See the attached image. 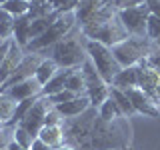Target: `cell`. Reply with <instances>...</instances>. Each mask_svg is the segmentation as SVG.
Returning a JSON list of instances; mask_svg holds the SVG:
<instances>
[{
    "mask_svg": "<svg viewBox=\"0 0 160 150\" xmlns=\"http://www.w3.org/2000/svg\"><path fill=\"white\" fill-rule=\"evenodd\" d=\"M66 144L76 150H122L128 146L130 130L124 118L106 122L98 116V108L90 106L86 112L62 122Z\"/></svg>",
    "mask_w": 160,
    "mask_h": 150,
    "instance_id": "obj_1",
    "label": "cell"
},
{
    "mask_svg": "<svg viewBox=\"0 0 160 150\" xmlns=\"http://www.w3.org/2000/svg\"><path fill=\"white\" fill-rule=\"evenodd\" d=\"M74 14L76 24H80L86 40H96L106 46H114L130 38L118 18L116 0H80Z\"/></svg>",
    "mask_w": 160,
    "mask_h": 150,
    "instance_id": "obj_2",
    "label": "cell"
},
{
    "mask_svg": "<svg viewBox=\"0 0 160 150\" xmlns=\"http://www.w3.org/2000/svg\"><path fill=\"white\" fill-rule=\"evenodd\" d=\"M46 52H48V58H52L58 68H82V64L88 60L86 46L74 36L62 38L52 48H48Z\"/></svg>",
    "mask_w": 160,
    "mask_h": 150,
    "instance_id": "obj_3",
    "label": "cell"
},
{
    "mask_svg": "<svg viewBox=\"0 0 160 150\" xmlns=\"http://www.w3.org/2000/svg\"><path fill=\"white\" fill-rule=\"evenodd\" d=\"M74 24H76V14H74V12H62V14H60V16L52 22V26H50L46 32L42 34V36L30 40L28 46H26V50H28V52L44 54L48 48H52L56 42H60L62 38H66L68 32L74 28Z\"/></svg>",
    "mask_w": 160,
    "mask_h": 150,
    "instance_id": "obj_4",
    "label": "cell"
},
{
    "mask_svg": "<svg viewBox=\"0 0 160 150\" xmlns=\"http://www.w3.org/2000/svg\"><path fill=\"white\" fill-rule=\"evenodd\" d=\"M84 46H86L88 60L94 64L96 72L104 78L106 84H112V78L122 70V66L118 64L116 56L112 54V46H106V44L96 42V40H86Z\"/></svg>",
    "mask_w": 160,
    "mask_h": 150,
    "instance_id": "obj_5",
    "label": "cell"
},
{
    "mask_svg": "<svg viewBox=\"0 0 160 150\" xmlns=\"http://www.w3.org/2000/svg\"><path fill=\"white\" fill-rule=\"evenodd\" d=\"M154 48H156V44H154L150 38H146V36H142V38L130 36L126 40H122V42L114 44L112 54L116 56L120 66L128 68V66H136L140 60H144Z\"/></svg>",
    "mask_w": 160,
    "mask_h": 150,
    "instance_id": "obj_6",
    "label": "cell"
},
{
    "mask_svg": "<svg viewBox=\"0 0 160 150\" xmlns=\"http://www.w3.org/2000/svg\"><path fill=\"white\" fill-rule=\"evenodd\" d=\"M118 18L130 36H138V38L146 36V24L150 18V10L146 6V2L118 8Z\"/></svg>",
    "mask_w": 160,
    "mask_h": 150,
    "instance_id": "obj_7",
    "label": "cell"
},
{
    "mask_svg": "<svg viewBox=\"0 0 160 150\" xmlns=\"http://www.w3.org/2000/svg\"><path fill=\"white\" fill-rule=\"evenodd\" d=\"M82 74H84V82H86V96L90 98V104L94 108H98L110 96V84L104 82V78L96 72V68L90 60L82 64Z\"/></svg>",
    "mask_w": 160,
    "mask_h": 150,
    "instance_id": "obj_8",
    "label": "cell"
},
{
    "mask_svg": "<svg viewBox=\"0 0 160 150\" xmlns=\"http://www.w3.org/2000/svg\"><path fill=\"white\" fill-rule=\"evenodd\" d=\"M50 110H52L50 98L40 94V96L36 98V102H34V106L28 110V114L20 120V124H16V126L26 128L34 138H38V132H40V128L44 126V120H46V114L50 112Z\"/></svg>",
    "mask_w": 160,
    "mask_h": 150,
    "instance_id": "obj_9",
    "label": "cell"
},
{
    "mask_svg": "<svg viewBox=\"0 0 160 150\" xmlns=\"http://www.w3.org/2000/svg\"><path fill=\"white\" fill-rule=\"evenodd\" d=\"M42 54H38V52H28V54H24V58H22V62H20V66L16 68V72L10 76L6 82L0 86V92H4V90H8V88H12L14 84H18V82H22V80H26V78H32L34 76V72H36V68H38V64L42 62Z\"/></svg>",
    "mask_w": 160,
    "mask_h": 150,
    "instance_id": "obj_10",
    "label": "cell"
},
{
    "mask_svg": "<svg viewBox=\"0 0 160 150\" xmlns=\"http://www.w3.org/2000/svg\"><path fill=\"white\" fill-rule=\"evenodd\" d=\"M136 66H138V88L144 94H148L160 106V72L146 66L142 60H140Z\"/></svg>",
    "mask_w": 160,
    "mask_h": 150,
    "instance_id": "obj_11",
    "label": "cell"
},
{
    "mask_svg": "<svg viewBox=\"0 0 160 150\" xmlns=\"http://www.w3.org/2000/svg\"><path fill=\"white\" fill-rule=\"evenodd\" d=\"M124 92L128 94L130 102L134 104L136 114H144V116H150V118H160V106L140 88H130V90H124Z\"/></svg>",
    "mask_w": 160,
    "mask_h": 150,
    "instance_id": "obj_12",
    "label": "cell"
},
{
    "mask_svg": "<svg viewBox=\"0 0 160 150\" xmlns=\"http://www.w3.org/2000/svg\"><path fill=\"white\" fill-rule=\"evenodd\" d=\"M22 58H24L22 46H18L14 40H10V48H8L6 56L2 60V66H0V86L16 72V68L20 66V62H22Z\"/></svg>",
    "mask_w": 160,
    "mask_h": 150,
    "instance_id": "obj_13",
    "label": "cell"
},
{
    "mask_svg": "<svg viewBox=\"0 0 160 150\" xmlns=\"http://www.w3.org/2000/svg\"><path fill=\"white\" fill-rule=\"evenodd\" d=\"M4 92H8L10 96L16 100V102H20V100H26V98L40 96V94H42V84L32 76V78H26V80H22V82L14 84L12 88L4 90Z\"/></svg>",
    "mask_w": 160,
    "mask_h": 150,
    "instance_id": "obj_14",
    "label": "cell"
},
{
    "mask_svg": "<svg viewBox=\"0 0 160 150\" xmlns=\"http://www.w3.org/2000/svg\"><path fill=\"white\" fill-rule=\"evenodd\" d=\"M90 106H92V104H90V98L86 94H82V96H76L74 100H70V102L56 104L54 110H56L62 118H74V116H80L82 112H86Z\"/></svg>",
    "mask_w": 160,
    "mask_h": 150,
    "instance_id": "obj_15",
    "label": "cell"
},
{
    "mask_svg": "<svg viewBox=\"0 0 160 150\" xmlns=\"http://www.w3.org/2000/svg\"><path fill=\"white\" fill-rule=\"evenodd\" d=\"M110 86L118 88V90H130V88H138V66H128L122 68L116 76L112 78Z\"/></svg>",
    "mask_w": 160,
    "mask_h": 150,
    "instance_id": "obj_16",
    "label": "cell"
},
{
    "mask_svg": "<svg viewBox=\"0 0 160 150\" xmlns=\"http://www.w3.org/2000/svg\"><path fill=\"white\" fill-rule=\"evenodd\" d=\"M38 138L44 140L48 146L52 148H60L62 144H66V138H64V128L62 124H54V126H42L38 132Z\"/></svg>",
    "mask_w": 160,
    "mask_h": 150,
    "instance_id": "obj_17",
    "label": "cell"
},
{
    "mask_svg": "<svg viewBox=\"0 0 160 150\" xmlns=\"http://www.w3.org/2000/svg\"><path fill=\"white\" fill-rule=\"evenodd\" d=\"M30 24H32V18L28 14L24 16H18L14 20V34H12V40L18 44V46L26 48L28 42H30Z\"/></svg>",
    "mask_w": 160,
    "mask_h": 150,
    "instance_id": "obj_18",
    "label": "cell"
},
{
    "mask_svg": "<svg viewBox=\"0 0 160 150\" xmlns=\"http://www.w3.org/2000/svg\"><path fill=\"white\" fill-rule=\"evenodd\" d=\"M72 70L74 68H60L58 72L54 74V78L42 88V96H54V94L62 92V90L66 88V80H68V76H70Z\"/></svg>",
    "mask_w": 160,
    "mask_h": 150,
    "instance_id": "obj_19",
    "label": "cell"
},
{
    "mask_svg": "<svg viewBox=\"0 0 160 150\" xmlns=\"http://www.w3.org/2000/svg\"><path fill=\"white\" fill-rule=\"evenodd\" d=\"M58 66H56V62H54L52 58H48V56H44L42 58V62L38 64V68H36V72H34V78L38 80L40 84H42V88L46 86V84L50 82V80L54 78V74L58 72Z\"/></svg>",
    "mask_w": 160,
    "mask_h": 150,
    "instance_id": "obj_20",
    "label": "cell"
},
{
    "mask_svg": "<svg viewBox=\"0 0 160 150\" xmlns=\"http://www.w3.org/2000/svg\"><path fill=\"white\" fill-rule=\"evenodd\" d=\"M98 116L102 118V120H106V122H112V120L124 118V114H122V110L118 108L116 100H114L112 96H108V98L98 106Z\"/></svg>",
    "mask_w": 160,
    "mask_h": 150,
    "instance_id": "obj_21",
    "label": "cell"
},
{
    "mask_svg": "<svg viewBox=\"0 0 160 150\" xmlns=\"http://www.w3.org/2000/svg\"><path fill=\"white\" fill-rule=\"evenodd\" d=\"M110 96L116 100V104H118V108L122 110L124 118H130V116H134V114H136V110H134V104L130 102L128 94L124 92V90H118V88L110 86Z\"/></svg>",
    "mask_w": 160,
    "mask_h": 150,
    "instance_id": "obj_22",
    "label": "cell"
},
{
    "mask_svg": "<svg viewBox=\"0 0 160 150\" xmlns=\"http://www.w3.org/2000/svg\"><path fill=\"white\" fill-rule=\"evenodd\" d=\"M16 106H18V102L8 92H0V120L4 124H8L12 120L14 112H16Z\"/></svg>",
    "mask_w": 160,
    "mask_h": 150,
    "instance_id": "obj_23",
    "label": "cell"
},
{
    "mask_svg": "<svg viewBox=\"0 0 160 150\" xmlns=\"http://www.w3.org/2000/svg\"><path fill=\"white\" fill-rule=\"evenodd\" d=\"M66 90H72L78 96L86 94V82H84V74H82L80 68H74L72 72H70V76L66 80Z\"/></svg>",
    "mask_w": 160,
    "mask_h": 150,
    "instance_id": "obj_24",
    "label": "cell"
},
{
    "mask_svg": "<svg viewBox=\"0 0 160 150\" xmlns=\"http://www.w3.org/2000/svg\"><path fill=\"white\" fill-rule=\"evenodd\" d=\"M14 18L10 12L0 8V40H12L14 34Z\"/></svg>",
    "mask_w": 160,
    "mask_h": 150,
    "instance_id": "obj_25",
    "label": "cell"
},
{
    "mask_svg": "<svg viewBox=\"0 0 160 150\" xmlns=\"http://www.w3.org/2000/svg\"><path fill=\"white\" fill-rule=\"evenodd\" d=\"M54 12L52 4L50 2H44V0H30V10H28V16L32 20L36 18H42V16H50Z\"/></svg>",
    "mask_w": 160,
    "mask_h": 150,
    "instance_id": "obj_26",
    "label": "cell"
},
{
    "mask_svg": "<svg viewBox=\"0 0 160 150\" xmlns=\"http://www.w3.org/2000/svg\"><path fill=\"white\" fill-rule=\"evenodd\" d=\"M6 12H10L14 18L18 16H24V14H28L30 10V0H8L6 4L2 6Z\"/></svg>",
    "mask_w": 160,
    "mask_h": 150,
    "instance_id": "obj_27",
    "label": "cell"
},
{
    "mask_svg": "<svg viewBox=\"0 0 160 150\" xmlns=\"http://www.w3.org/2000/svg\"><path fill=\"white\" fill-rule=\"evenodd\" d=\"M12 140H14L16 144H20V146H24V148H30V146H32V142H34V136L28 132L26 128L14 126V128H12Z\"/></svg>",
    "mask_w": 160,
    "mask_h": 150,
    "instance_id": "obj_28",
    "label": "cell"
},
{
    "mask_svg": "<svg viewBox=\"0 0 160 150\" xmlns=\"http://www.w3.org/2000/svg\"><path fill=\"white\" fill-rule=\"evenodd\" d=\"M146 38H150L156 46H160V18L150 14L148 24H146Z\"/></svg>",
    "mask_w": 160,
    "mask_h": 150,
    "instance_id": "obj_29",
    "label": "cell"
},
{
    "mask_svg": "<svg viewBox=\"0 0 160 150\" xmlns=\"http://www.w3.org/2000/svg\"><path fill=\"white\" fill-rule=\"evenodd\" d=\"M54 12H74L78 8L80 0H50Z\"/></svg>",
    "mask_w": 160,
    "mask_h": 150,
    "instance_id": "obj_30",
    "label": "cell"
},
{
    "mask_svg": "<svg viewBox=\"0 0 160 150\" xmlns=\"http://www.w3.org/2000/svg\"><path fill=\"white\" fill-rule=\"evenodd\" d=\"M78 94H74L72 90H66L64 88L62 92H58V94H54V96H48L50 98V102H52V106H56V104H64V102H70V100H74Z\"/></svg>",
    "mask_w": 160,
    "mask_h": 150,
    "instance_id": "obj_31",
    "label": "cell"
},
{
    "mask_svg": "<svg viewBox=\"0 0 160 150\" xmlns=\"http://www.w3.org/2000/svg\"><path fill=\"white\" fill-rule=\"evenodd\" d=\"M144 64H146V66H150L152 70H156V72H160V46H156L152 50V52L148 54L146 58L142 60Z\"/></svg>",
    "mask_w": 160,
    "mask_h": 150,
    "instance_id": "obj_32",
    "label": "cell"
},
{
    "mask_svg": "<svg viewBox=\"0 0 160 150\" xmlns=\"http://www.w3.org/2000/svg\"><path fill=\"white\" fill-rule=\"evenodd\" d=\"M64 122V118L60 116V114L54 110V106H52V110L46 114V120H44V126H54V124H62Z\"/></svg>",
    "mask_w": 160,
    "mask_h": 150,
    "instance_id": "obj_33",
    "label": "cell"
},
{
    "mask_svg": "<svg viewBox=\"0 0 160 150\" xmlns=\"http://www.w3.org/2000/svg\"><path fill=\"white\" fill-rule=\"evenodd\" d=\"M144 2H146L150 14H154V16L160 18V0H144Z\"/></svg>",
    "mask_w": 160,
    "mask_h": 150,
    "instance_id": "obj_34",
    "label": "cell"
},
{
    "mask_svg": "<svg viewBox=\"0 0 160 150\" xmlns=\"http://www.w3.org/2000/svg\"><path fill=\"white\" fill-rule=\"evenodd\" d=\"M30 150H56V148H52V146H48L44 140H40V138H34V142H32V146H30Z\"/></svg>",
    "mask_w": 160,
    "mask_h": 150,
    "instance_id": "obj_35",
    "label": "cell"
},
{
    "mask_svg": "<svg viewBox=\"0 0 160 150\" xmlns=\"http://www.w3.org/2000/svg\"><path fill=\"white\" fill-rule=\"evenodd\" d=\"M8 48H10V40H4V42L0 44V66H2V60H4V56H6Z\"/></svg>",
    "mask_w": 160,
    "mask_h": 150,
    "instance_id": "obj_36",
    "label": "cell"
},
{
    "mask_svg": "<svg viewBox=\"0 0 160 150\" xmlns=\"http://www.w3.org/2000/svg\"><path fill=\"white\" fill-rule=\"evenodd\" d=\"M6 150H30V148H24V146H20V144H16L14 140H10L8 146H6Z\"/></svg>",
    "mask_w": 160,
    "mask_h": 150,
    "instance_id": "obj_37",
    "label": "cell"
},
{
    "mask_svg": "<svg viewBox=\"0 0 160 150\" xmlns=\"http://www.w3.org/2000/svg\"><path fill=\"white\" fill-rule=\"evenodd\" d=\"M6 146H8V142H6V136H4V130H2V132H0V148L6 150Z\"/></svg>",
    "mask_w": 160,
    "mask_h": 150,
    "instance_id": "obj_38",
    "label": "cell"
},
{
    "mask_svg": "<svg viewBox=\"0 0 160 150\" xmlns=\"http://www.w3.org/2000/svg\"><path fill=\"white\" fill-rule=\"evenodd\" d=\"M56 150H76L74 146H70V144H62L60 148H56Z\"/></svg>",
    "mask_w": 160,
    "mask_h": 150,
    "instance_id": "obj_39",
    "label": "cell"
},
{
    "mask_svg": "<svg viewBox=\"0 0 160 150\" xmlns=\"http://www.w3.org/2000/svg\"><path fill=\"white\" fill-rule=\"evenodd\" d=\"M4 128H6V124H4V122H2V120H0V132H2V130H4Z\"/></svg>",
    "mask_w": 160,
    "mask_h": 150,
    "instance_id": "obj_40",
    "label": "cell"
},
{
    "mask_svg": "<svg viewBox=\"0 0 160 150\" xmlns=\"http://www.w3.org/2000/svg\"><path fill=\"white\" fill-rule=\"evenodd\" d=\"M6 2H8V0H0V8H2V6H4Z\"/></svg>",
    "mask_w": 160,
    "mask_h": 150,
    "instance_id": "obj_41",
    "label": "cell"
},
{
    "mask_svg": "<svg viewBox=\"0 0 160 150\" xmlns=\"http://www.w3.org/2000/svg\"><path fill=\"white\" fill-rule=\"evenodd\" d=\"M122 150H134V148H132V146H130V144H128V146H126V148H122Z\"/></svg>",
    "mask_w": 160,
    "mask_h": 150,
    "instance_id": "obj_42",
    "label": "cell"
},
{
    "mask_svg": "<svg viewBox=\"0 0 160 150\" xmlns=\"http://www.w3.org/2000/svg\"><path fill=\"white\" fill-rule=\"evenodd\" d=\"M44 2H50V0H44Z\"/></svg>",
    "mask_w": 160,
    "mask_h": 150,
    "instance_id": "obj_43",
    "label": "cell"
},
{
    "mask_svg": "<svg viewBox=\"0 0 160 150\" xmlns=\"http://www.w3.org/2000/svg\"><path fill=\"white\" fill-rule=\"evenodd\" d=\"M0 150H4V148H0Z\"/></svg>",
    "mask_w": 160,
    "mask_h": 150,
    "instance_id": "obj_44",
    "label": "cell"
}]
</instances>
